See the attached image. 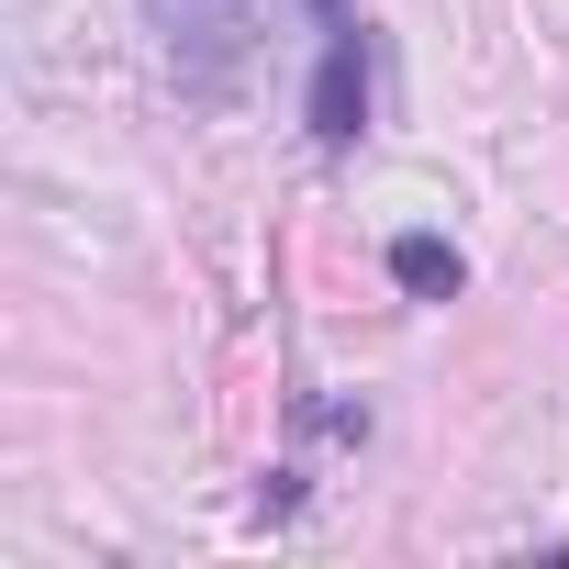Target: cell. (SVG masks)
<instances>
[{"instance_id": "7a4b0ae2", "label": "cell", "mask_w": 569, "mask_h": 569, "mask_svg": "<svg viewBox=\"0 0 569 569\" xmlns=\"http://www.w3.org/2000/svg\"><path fill=\"white\" fill-rule=\"evenodd\" d=\"M369 123V34H325V68H313V134L325 146H358Z\"/></svg>"}, {"instance_id": "6da1fadb", "label": "cell", "mask_w": 569, "mask_h": 569, "mask_svg": "<svg viewBox=\"0 0 569 569\" xmlns=\"http://www.w3.org/2000/svg\"><path fill=\"white\" fill-rule=\"evenodd\" d=\"M157 23H168V46H179V79H190V90H223V68L246 57L257 0H157Z\"/></svg>"}, {"instance_id": "3957f363", "label": "cell", "mask_w": 569, "mask_h": 569, "mask_svg": "<svg viewBox=\"0 0 569 569\" xmlns=\"http://www.w3.org/2000/svg\"><path fill=\"white\" fill-rule=\"evenodd\" d=\"M391 279H402V291H425V302H447V291H458V246L402 234V246H391Z\"/></svg>"}]
</instances>
